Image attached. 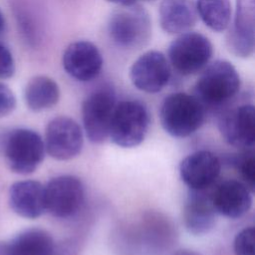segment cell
Instances as JSON below:
<instances>
[{
  "label": "cell",
  "instance_id": "6da1fadb",
  "mask_svg": "<svg viewBox=\"0 0 255 255\" xmlns=\"http://www.w3.org/2000/svg\"><path fill=\"white\" fill-rule=\"evenodd\" d=\"M240 86V76L232 63L217 60L203 69L196 81L194 96L205 109L221 107L238 94Z\"/></svg>",
  "mask_w": 255,
  "mask_h": 255
},
{
  "label": "cell",
  "instance_id": "7a4b0ae2",
  "mask_svg": "<svg viewBox=\"0 0 255 255\" xmlns=\"http://www.w3.org/2000/svg\"><path fill=\"white\" fill-rule=\"evenodd\" d=\"M205 113L206 109L194 95L178 92L163 100L159 119L167 133L175 137H185L202 126Z\"/></svg>",
  "mask_w": 255,
  "mask_h": 255
},
{
  "label": "cell",
  "instance_id": "3957f363",
  "mask_svg": "<svg viewBox=\"0 0 255 255\" xmlns=\"http://www.w3.org/2000/svg\"><path fill=\"white\" fill-rule=\"evenodd\" d=\"M213 55L210 40L201 33L186 31L169 44L167 60L169 65L180 75L189 76L203 70Z\"/></svg>",
  "mask_w": 255,
  "mask_h": 255
},
{
  "label": "cell",
  "instance_id": "277c9868",
  "mask_svg": "<svg viewBox=\"0 0 255 255\" xmlns=\"http://www.w3.org/2000/svg\"><path fill=\"white\" fill-rule=\"evenodd\" d=\"M149 122L148 110L142 103L122 101L116 105L109 136L119 146H136L144 139Z\"/></svg>",
  "mask_w": 255,
  "mask_h": 255
},
{
  "label": "cell",
  "instance_id": "5b68a950",
  "mask_svg": "<svg viewBox=\"0 0 255 255\" xmlns=\"http://www.w3.org/2000/svg\"><path fill=\"white\" fill-rule=\"evenodd\" d=\"M45 143L36 131L29 128L11 130L4 141V155L9 168L19 174L37 169L45 156Z\"/></svg>",
  "mask_w": 255,
  "mask_h": 255
},
{
  "label": "cell",
  "instance_id": "8992f818",
  "mask_svg": "<svg viewBox=\"0 0 255 255\" xmlns=\"http://www.w3.org/2000/svg\"><path fill=\"white\" fill-rule=\"evenodd\" d=\"M108 31L118 46L126 49L139 48L150 36L149 16L142 7L135 4L123 6L111 16Z\"/></svg>",
  "mask_w": 255,
  "mask_h": 255
},
{
  "label": "cell",
  "instance_id": "52a82bcc",
  "mask_svg": "<svg viewBox=\"0 0 255 255\" xmlns=\"http://www.w3.org/2000/svg\"><path fill=\"white\" fill-rule=\"evenodd\" d=\"M116 105V94L111 86L97 89L84 101L82 107L83 123L91 142L102 143L109 136Z\"/></svg>",
  "mask_w": 255,
  "mask_h": 255
},
{
  "label": "cell",
  "instance_id": "ba28073f",
  "mask_svg": "<svg viewBox=\"0 0 255 255\" xmlns=\"http://www.w3.org/2000/svg\"><path fill=\"white\" fill-rule=\"evenodd\" d=\"M85 189L80 178L60 175L52 178L45 186L46 211L57 218H70L81 209Z\"/></svg>",
  "mask_w": 255,
  "mask_h": 255
},
{
  "label": "cell",
  "instance_id": "9c48e42d",
  "mask_svg": "<svg viewBox=\"0 0 255 255\" xmlns=\"http://www.w3.org/2000/svg\"><path fill=\"white\" fill-rule=\"evenodd\" d=\"M45 149L57 160H69L82 150L84 138L80 126L68 117H57L49 122L45 131Z\"/></svg>",
  "mask_w": 255,
  "mask_h": 255
},
{
  "label": "cell",
  "instance_id": "30bf717a",
  "mask_svg": "<svg viewBox=\"0 0 255 255\" xmlns=\"http://www.w3.org/2000/svg\"><path fill=\"white\" fill-rule=\"evenodd\" d=\"M129 79L141 92L148 94L160 92L170 79V65L167 58L159 51L144 52L132 63Z\"/></svg>",
  "mask_w": 255,
  "mask_h": 255
},
{
  "label": "cell",
  "instance_id": "8fae6325",
  "mask_svg": "<svg viewBox=\"0 0 255 255\" xmlns=\"http://www.w3.org/2000/svg\"><path fill=\"white\" fill-rule=\"evenodd\" d=\"M62 64L70 77L80 82H89L101 73L104 60L94 43L79 40L68 45L63 53Z\"/></svg>",
  "mask_w": 255,
  "mask_h": 255
},
{
  "label": "cell",
  "instance_id": "7c38bea8",
  "mask_svg": "<svg viewBox=\"0 0 255 255\" xmlns=\"http://www.w3.org/2000/svg\"><path fill=\"white\" fill-rule=\"evenodd\" d=\"M222 137L229 144L241 149H253L255 143V109L241 105L222 114L218 121Z\"/></svg>",
  "mask_w": 255,
  "mask_h": 255
},
{
  "label": "cell",
  "instance_id": "4fadbf2b",
  "mask_svg": "<svg viewBox=\"0 0 255 255\" xmlns=\"http://www.w3.org/2000/svg\"><path fill=\"white\" fill-rule=\"evenodd\" d=\"M227 46L232 54L249 58L255 49V0H236L234 22L227 34Z\"/></svg>",
  "mask_w": 255,
  "mask_h": 255
},
{
  "label": "cell",
  "instance_id": "5bb4252c",
  "mask_svg": "<svg viewBox=\"0 0 255 255\" xmlns=\"http://www.w3.org/2000/svg\"><path fill=\"white\" fill-rule=\"evenodd\" d=\"M221 163L211 151L198 150L188 154L179 165L182 181L191 190H205L220 174Z\"/></svg>",
  "mask_w": 255,
  "mask_h": 255
},
{
  "label": "cell",
  "instance_id": "9a60e30c",
  "mask_svg": "<svg viewBox=\"0 0 255 255\" xmlns=\"http://www.w3.org/2000/svg\"><path fill=\"white\" fill-rule=\"evenodd\" d=\"M252 191L241 181L229 179L220 183L211 193L216 213L236 219L246 214L252 205Z\"/></svg>",
  "mask_w": 255,
  "mask_h": 255
},
{
  "label": "cell",
  "instance_id": "2e32d148",
  "mask_svg": "<svg viewBox=\"0 0 255 255\" xmlns=\"http://www.w3.org/2000/svg\"><path fill=\"white\" fill-rule=\"evenodd\" d=\"M9 205L19 216L27 219L40 217L46 211L45 186L36 180H21L10 186Z\"/></svg>",
  "mask_w": 255,
  "mask_h": 255
},
{
  "label": "cell",
  "instance_id": "e0dca14e",
  "mask_svg": "<svg viewBox=\"0 0 255 255\" xmlns=\"http://www.w3.org/2000/svg\"><path fill=\"white\" fill-rule=\"evenodd\" d=\"M216 214L211 194H206L205 190H191L183 209V223L189 233H208L215 225Z\"/></svg>",
  "mask_w": 255,
  "mask_h": 255
},
{
  "label": "cell",
  "instance_id": "ac0fdd59",
  "mask_svg": "<svg viewBox=\"0 0 255 255\" xmlns=\"http://www.w3.org/2000/svg\"><path fill=\"white\" fill-rule=\"evenodd\" d=\"M193 0H161L158 7V21L168 34H180L191 29L197 21Z\"/></svg>",
  "mask_w": 255,
  "mask_h": 255
},
{
  "label": "cell",
  "instance_id": "d6986e66",
  "mask_svg": "<svg viewBox=\"0 0 255 255\" xmlns=\"http://www.w3.org/2000/svg\"><path fill=\"white\" fill-rule=\"evenodd\" d=\"M24 99L33 112H42L54 107L60 99V88L50 77L39 75L29 80L25 87Z\"/></svg>",
  "mask_w": 255,
  "mask_h": 255
},
{
  "label": "cell",
  "instance_id": "ffe728a7",
  "mask_svg": "<svg viewBox=\"0 0 255 255\" xmlns=\"http://www.w3.org/2000/svg\"><path fill=\"white\" fill-rule=\"evenodd\" d=\"M7 244L10 255H51L56 246L52 236L40 228L24 230Z\"/></svg>",
  "mask_w": 255,
  "mask_h": 255
},
{
  "label": "cell",
  "instance_id": "44dd1931",
  "mask_svg": "<svg viewBox=\"0 0 255 255\" xmlns=\"http://www.w3.org/2000/svg\"><path fill=\"white\" fill-rule=\"evenodd\" d=\"M197 15L214 32H223L229 28L232 16L230 0H196Z\"/></svg>",
  "mask_w": 255,
  "mask_h": 255
},
{
  "label": "cell",
  "instance_id": "7402d4cb",
  "mask_svg": "<svg viewBox=\"0 0 255 255\" xmlns=\"http://www.w3.org/2000/svg\"><path fill=\"white\" fill-rule=\"evenodd\" d=\"M234 163L244 180V184L253 192L255 186V157L253 149H246L239 154Z\"/></svg>",
  "mask_w": 255,
  "mask_h": 255
},
{
  "label": "cell",
  "instance_id": "603a6c76",
  "mask_svg": "<svg viewBox=\"0 0 255 255\" xmlns=\"http://www.w3.org/2000/svg\"><path fill=\"white\" fill-rule=\"evenodd\" d=\"M254 228L246 227L234 239V252L236 255H254Z\"/></svg>",
  "mask_w": 255,
  "mask_h": 255
},
{
  "label": "cell",
  "instance_id": "cb8c5ba5",
  "mask_svg": "<svg viewBox=\"0 0 255 255\" xmlns=\"http://www.w3.org/2000/svg\"><path fill=\"white\" fill-rule=\"evenodd\" d=\"M15 70V60L11 51L0 43V80L11 78Z\"/></svg>",
  "mask_w": 255,
  "mask_h": 255
},
{
  "label": "cell",
  "instance_id": "d4e9b609",
  "mask_svg": "<svg viewBox=\"0 0 255 255\" xmlns=\"http://www.w3.org/2000/svg\"><path fill=\"white\" fill-rule=\"evenodd\" d=\"M16 108V98L12 90L0 83V118L10 115Z\"/></svg>",
  "mask_w": 255,
  "mask_h": 255
},
{
  "label": "cell",
  "instance_id": "484cf974",
  "mask_svg": "<svg viewBox=\"0 0 255 255\" xmlns=\"http://www.w3.org/2000/svg\"><path fill=\"white\" fill-rule=\"evenodd\" d=\"M51 255H78L77 244L72 241H65L59 245H56Z\"/></svg>",
  "mask_w": 255,
  "mask_h": 255
},
{
  "label": "cell",
  "instance_id": "4316f807",
  "mask_svg": "<svg viewBox=\"0 0 255 255\" xmlns=\"http://www.w3.org/2000/svg\"><path fill=\"white\" fill-rule=\"evenodd\" d=\"M108 2L110 3H113V4H117V5H120V6H130V5H133L136 3V0H107Z\"/></svg>",
  "mask_w": 255,
  "mask_h": 255
},
{
  "label": "cell",
  "instance_id": "83f0119b",
  "mask_svg": "<svg viewBox=\"0 0 255 255\" xmlns=\"http://www.w3.org/2000/svg\"><path fill=\"white\" fill-rule=\"evenodd\" d=\"M173 255H200V254L195 252V251H191V250H187V249H181V250H177Z\"/></svg>",
  "mask_w": 255,
  "mask_h": 255
},
{
  "label": "cell",
  "instance_id": "f1b7e54d",
  "mask_svg": "<svg viewBox=\"0 0 255 255\" xmlns=\"http://www.w3.org/2000/svg\"><path fill=\"white\" fill-rule=\"evenodd\" d=\"M0 255H10L7 243L0 242Z\"/></svg>",
  "mask_w": 255,
  "mask_h": 255
},
{
  "label": "cell",
  "instance_id": "f546056e",
  "mask_svg": "<svg viewBox=\"0 0 255 255\" xmlns=\"http://www.w3.org/2000/svg\"><path fill=\"white\" fill-rule=\"evenodd\" d=\"M4 28H5V18L3 16L2 12L0 11V34L3 32Z\"/></svg>",
  "mask_w": 255,
  "mask_h": 255
},
{
  "label": "cell",
  "instance_id": "4dcf8cb0",
  "mask_svg": "<svg viewBox=\"0 0 255 255\" xmlns=\"http://www.w3.org/2000/svg\"><path fill=\"white\" fill-rule=\"evenodd\" d=\"M144 1H153V0H144Z\"/></svg>",
  "mask_w": 255,
  "mask_h": 255
}]
</instances>
